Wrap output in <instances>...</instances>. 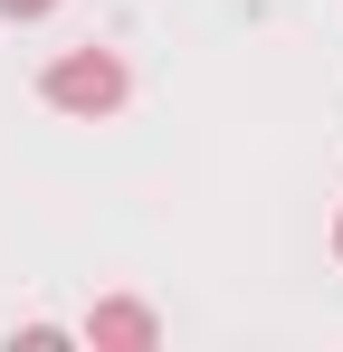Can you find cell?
Listing matches in <instances>:
<instances>
[{
    "instance_id": "4",
    "label": "cell",
    "mask_w": 343,
    "mask_h": 352,
    "mask_svg": "<svg viewBox=\"0 0 343 352\" xmlns=\"http://www.w3.org/2000/svg\"><path fill=\"white\" fill-rule=\"evenodd\" d=\"M334 248H343V229H334Z\"/></svg>"
},
{
    "instance_id": "1",
    "label": "cell",
    "mask_w": 343,
    "mask_h": 352,
    "mask_svg": "<svg viewBox=\"0 0 343 352\" xmlns=\"http://www.w3.org/2000/svg\"><path fill=\"white\" fill-rule=\"evenodd\" d=\"M48 105H67V115H114V105H124V67H114L105 48L57 58L48 67Z\"/></svg>"
},
{
    "instance_id": "2",
    "label": "cell",
    "mask_w": 343,
    "mask_h": 352,
    "mask_svg": "<svg viewBox=\"0 0 343 352\" xmlns=\"http://www.w3.org/2000/svg\"><path fill=\"white\" fill-rule=\"evenodd\" d=\"M86 343L143 352V343H153V314H143V305H96V314H86Z\"/></svg>"
},
{
    "instance_id": "3",
    "label": "cell",
    "mask_w": 343,
    "mask_h": 352,
    "mask_svg": "<svg viewBox=\"0 0 343 352\" xmlns=\"http://www.w3.org/2000/svg\"><path fill=\"white\" fill-rule=\"evenodd\" d=\"M0 10H10V19H39V10H48V0H0Z\"/></svg>"
}]
</instances>
